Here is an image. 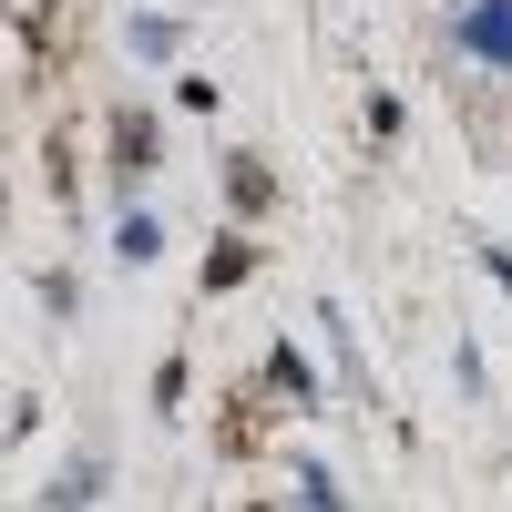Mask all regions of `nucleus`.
Here are the masks:
<instances>
[{
  "instance_id": "f257e3e1",
  "label": "nucleus",
  "mask_w": 512,
  "mask_h": 512,
  "mask_svg": "<svg viewBox=\"0 0 512 512\" xmlns=\"http://www.w3.org/2000/svg\"><path fill=\"white\" fill-rule=\"evenodd\" d=\"M451 41H461V52H482V62H502V72H512V0H472V11L451 21Z\"/></svg>"
},
{
  "instance_id": "f03ea898",
  "label": "nucleus",
  "mask_w": 512,
  "mask_h": 512,
  "mask_svg": "<svg viewBox=\"0 0 512 512\" xmlns=\"http://www.w3.org/2000/svg\"><path fill=\"white\" fill-rule=\"evenodd\" d=\"M113 164H123V175H144V164H154V123H144V113L113 123Z\"/></svg>"
},
{
  "instance_id": "7ed1b4c3",
  "label": "nucleus",
  "mask_w": 512,
  "mask_h": 512,
  "mask_svg": "<svg viewBox=\"0 0 512 512\" xmlns=\"http://www.w3.org/2000/svg\"><path fill=\"white\" fill-rule=\"evenodd\" d=\"M113 236H123V267H144V256H154V246H164V226H154V216H123V226H113Z\"/></svg>"
},
{
  "instance_id": "20e7f679",
  "label": "nucleus",
  "mask_w": 512,
  "mask_h": 512,
  "mask_svg": "<svg viewBox=\"0 0 512 512\" xmlns=\"http://www.w3.org/2000/svg\"><path fill=\"white\" fill-rule=\"evenodd\" d=\"M93 492H103V461H72V472L52 482V502H93Z\"/></svg>"
},
{
  "instance_id": "39448f33",
  "label": "nucleus",
  "mask_w": 512,
  "mask_h": 512,
  "mask_svg": "<svg viewBox=\"0 0 512 512\" xmlns=\"http://www.w3.org/2000/svg\"><path fill=\"white\" fill-rule=\"evenodd\" d=\"M267 379H277V390H297V400L318 390V379H308V359H297V349H277V359H267Z\"/></svg>"
},
{
  "instance_id": "423d86ee",
  "label": "nucleus",
  "mask_w": 512,
  "mask_h": 512,
  "mask_svg": "<svg viewBox=\"0 0 512 512\" xmlns=\"http://www.w3.org/2000/svg\"><path fill=\"white\" fill-rule=\"evenodd\" d=\"M226 185H236V205H267V164H256V154H236V175H226Z\"/></svg>"
},
{
  "instance_id": "0eeeda50",
  "label": "nucleus",
  "mask_w": 512,
  "mask_h": 512,
  "mask_svg": "<svg viewBox=\"0 0 512 512\" xmlns=\"http://www.w3.org/2000/svg\"><path fill=\"white\" fill-rule=\"evenodd\" d=\"M246 267H256V246H236V236H226V246H216V267H205V277H216V287H236Z\"/></svg>"
},
{
  "instance_id": "6e6552de",
  "label": "nucleus",
  "mask_w": 512,
  "mask_h": 512,
  "mask_svg": "<svg viewBox=\"0 0 512 512\" xmlns=\"http://www.w3.org/2000/svg\"><path fill=\"white\" fill-rule=\"evenodd\" d=\"M482 267H492V277H502V287H512V256H502V246H492V256H482Z\"/></svg>"
}]
</instances>
